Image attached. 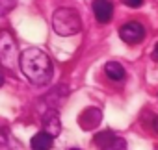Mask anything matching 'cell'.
<instances>
[{
    "instance_id": "cell-16",
    "label": "cell",
    "mask_w": 158,
    "mask_h": 150,
    "mask_svg": "<svg viewBox=\"0 0 158 150\" xmlns=\"http://www.w3.org/2000/svg\"><path fill=\"white\" fill-rule=\"evenodd\" d=\"M152 56H154V59H158V43L154 45V52H152Z\"/></svg>"
},
{
    "instance_id": "cell-13",
    "label": "cell",
    "mask_w": 158,
    "mask_h": 150,
    "mask_svg": "<svg viewBox=\"0 0 158 150\" xmlns=\"http://www.w3.org/2000/svg\"><path fill=\"white\" fill-rule=\"evenodd\" d=\"M125 4L128 8H139V6H143V0H125Z\"/></svg>"
},
{
    "instance_id": "cell-6",
    "label": "cell",
    "mask_w": 158,
    "mask_h": 150,
    "mask_svg": "<svg viewBox=\"0 0 158 150\" xmlns=\"http://www.w3.org/2000/svg\"><path fill=\"white\" fill-rule=\"evenodd\" d=\"M95 143L101 146V150H125V148H127L125 139L115 137L114 133H108V132H104V133L97 135Z\"/></svg>"
},
{
    "instance_id": "cell-14",
    "label": "cell",
    "mask_w": 158,
    "mask_h": 150,
    "mask_svg": "<svg viewBox=\"0 0 158 150\" xmlns=\"http://www.w3.org/2000/svg\"><path fill=\"white\" fill-rule=\"evenodd\" d=\"M152 130L158 133V117H154V119H152Z\"/></svg>"
},
{
    "instance_id": "cell-11",
    "label": "cell",
    "mask_w": 158,
    "mask_h": 150,
    "mask_svg": "<svg viewBox=\"0 0 158 150\" xmlns=\"http://www.w3.org/2000/svg\"><path fill=\"white\" fill-rule=\"evenodd\" d=\"M17 4V0H0V17H4L6 13H10Z\"/></svg>"
},
{
    "instance_id": "cell-12",
    "label": "cell",
    "mask_w": 158,
    "mask_h": 150,
    "mask_svg": "<svg viewBox=\"0 0 158 150\" xmlns=\"http://www.w3.org/2000/svg\"><path fill=\"white\" fill-rule=\"evenodd\" d=\"M0 150H11L10 139H8V132H6V130H0Z\"/></svg>"
},
{
    "instance_id": "cell-17",
    "label": "cell",
    "mask_w": 158,
    "mask_h": 150,
    "mask_svg": "<svg viewBox=\"0 0 158 150\" xmlns=\"http://www.w3.org/2000/svg\"><path fill=\"white\" fill-rule=\"evenodd\" d=\"M71 150H78V148H71Z\"/></svg>"
},
{
    "instance_id": "cell-1",
    "label": "cell",
    "mask_w": 158,
    "mask_h": 150,
    "mask_svg": "<svg viewBox=\"0 0 158 150\" xmlns=\"http://www.w3.org/2000/svg\"><path fill=\"white\" fill-rule=\"evenodd\" d=\"M19 67L26 80L34 85H47L52 80L54 67L48 54L39 48H26L19 57Z\"/></svg>"
},
{
    "instance_id": "cell-2",
    "label": "cell",
    "mask_w": 158,
    "mask_h": 150,
    "mask_svg": "<svg viewBox=\"0 0 158 150\" xmlns=\"http://www.w3.org/2000/svg\"><path fill=\"white\" fill-rule=\"evenodd\" d=\"M52 26L54 32L61 37H71L74 34L80 32L82 28V21L76 10L73 8H58L52 15Z\"/></svg>"
},
{
    "instance_id": "cell-3",
    "label": "cell",
    "mask_w": 158,
    "mask_h": 150,
    "mask_svg": "<svg viewBox=\"0 0 158 150\" xmlns=\"http://www.w3.org/2000/svg\"><path fill=\"white\" fill-rule=\"evenodd\" d=\"M0 63L11 70L19 67V52H17L15 39L6 30L0 32Z\"/></svg>"
},
{
    "instance_id": "cell-4",
    "label": "cell",
    "mask_w": 158,
    "mask_h": 150,
    "mask_svg": "<svg viewBox=\"0 0 158 150\" xmlns=\"http://www.w3.org/2000/svg\"><path fill=\"white\" fill-rule=\"evenodd\" d=\"M119 37L127 43V45H138L145 39V28L139 22H127L119 28Z\"/></svg>"
},
{
    "instance_id": "cell-8",
    "label": "cell",
    "mask_w": 158,
    "mask_h": 150,
    "mask_svg": "<svg viewBox=\"0 0 158 150\" xmlns=\"http://www.w3.org/2000/svg\"><path fill=\"white\" fill-rule=\"evenodd\" d=\"M101 119H102L101 111L95 109V108H89V109H86V111L80 115L78 122H80V126H82L84 130H91V128H97V126L101 124Z\"/></svg>"
},
{
    "instance_id": "cell-7",
    "label": "cell",
    "mask_w": 158,
    "mask_h": 150,
    "mask_svg": "<svg viewBox=\"0 0 158 150\" xmlns=\"http://www.w3.org/2000/svg\"><path fill=\"white\" fill-rule=\"evenodd\" d=\"M43 132L48 133L50 137H58L61 132V122H60V115L54 109H48L43 115Z\"/></svg>"
},
{
    "instance_id": "cell-10",
    "label": "cell",
    "mask_w": 158,
    "mask_h": 150,
    "mask_svg": "<svg viewBox=\"0 0 158 150\" xmlns=\"http://www.w3.org/2000/svg\"><path fill=\"white\" fill-rule=\"evenodd\" d=\"M104 72H106V76H108L110 80H114V82H121V80H125V76H127L123 65L117 63V61H108V63L104 65Z\"/></svg>"
},
{
    "instance_id": "cell-15",
    "label": "cell",
    "mask_w": 158,
    "mask_h": 150,
    "mask_svg": "<svg viewBox=\"0 0 158 150\" xmlns=\"http://www.w3.org/2000/svg\"><path fill=\"white\" fill-rule=\"evenodd\" d=\"M4 85V72H2V69H0V87Z\"/></svg>"
},
{
    "instance_id": "cell-9",
    "label": "cell",
    "mask_w": 158,
    "mask_h": 150,
    "mask_svg": "<svg viewBox=\"0 0 158 150\" xmlns=\"http://www.w3.org/2000/svg\"><path fill=\"white\" fill-rule=\"evenodd\" d=\"M52 144H54V137H50V135L45 133V132L35 133V135L32 137V141H30L32 150H50Z\"/></svg>"
},
{
    "instance_id": "cell-5",
    "label": "cell",
    "mask_w": 158,
    "mask_h": 150,
    "mask_svg": "<svg viewBox=\"0 0 158 150\" xmlns=\"http://www.w3.org/2000/svg\"><path fill=\"white\" fill-rule=\"evenodd\" d=\"M91 6H93L95 19L101 24H106L112 21V17H114V2L112 0H93Z\"/></svg>"
}]
</instances>
